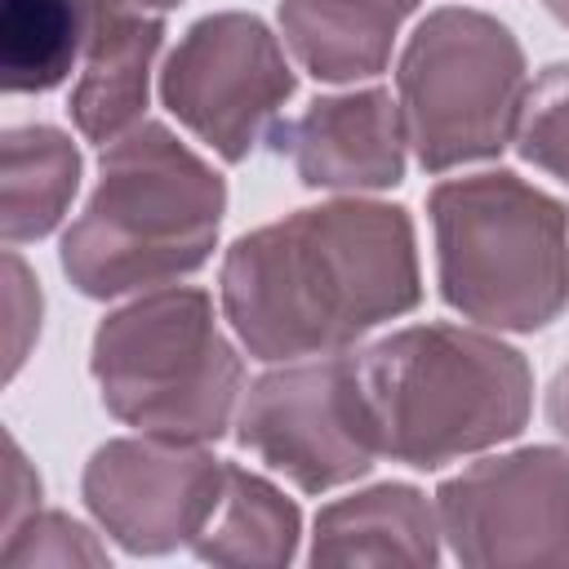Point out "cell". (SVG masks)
<instances>
[{
	"label": "cell",
	"mask_w": 569,
	"mask_h": 569,
	"mask_svg": "<svg viewBox=\"0 0 569 569\" xmlns=\"http://www.w3.org/2000/svg\"><path fill=\"white\" fill-rule=\"evenodd\" d=\"M164 107L222 160H244L293 93L276 36L253 13L200 18L160 71Z\"/></svg>",
	"instance_id": "ba28073f"
},
{
	"label": "cell",
	"mask_w": 569,
	"mask_h": 569,
	"mask_svg": "<svg viewBox=\"0 0 569 569\" xmlns=\"http://www.w3.org/2000/svg\"><path fill=\"white\" fill-rule=\"evenodd\" d=\"M107 551L93 533L62 511H31L13 529H4L0 569H40V565H102Z\"/></svg>",
	"instance_id": "e0dca14e"
},
{
	"label": "cell",
	"mask_w": 569,
	"mask_h": 569,
	"mask_svg": "<svg viewBox=\"0 0 569 569\" xmlns=\"http://www.w3.org/2000/svg\"><path fill=\"white\" fill-rule=\"evenodd\" d=\"M102 405L164 440H218L240 400V356L218 329L204 289L169 284L120 311L93 333L89 356Z\"/></svg>",
	"instance_id": "5b68a950"
},
{
	"label": "cell",
	"mask_w": 569,
	"mask_h": 569,
	"mask_svg": "<svg viewBox=\"0 0 569 569\" xmlns=\"http://www.w3.org/2000/svg\"><path fill=\"white\" fill-rule=\"evenodd\" d=\"M138 4H142V9H156V13H160V9H169V4H178V0H138Z\"/></svg>",
	"instance_id": "7402d4cb"
},
{
	"label": "cell",
	"mask_w": 569,
	"mask_h": 569,
	"mask_svg": "<svg viewBox=\"0 0 569 569\" xmlns=\"http://www.w3.org/2000/svg\"><path fill=\"white\" fill-rule=\"evenodd\" d=\"M302 520L293 498H284L271 480L227 462V489L204 525V533L191 542L200 560L213 565H284L293 560Z\"/></svg>",
	"instance_id": "9a60e30c"
},
{
	"label": "cell",
	"mask_w": 569,
	"mask_h": 569,
	"mask_svg": "<svg viewBox=\"0 0 569 569\" xmlns=\"http://www.w3.org/2000/svg\"><path fill=\"white\" fill-rule=\"evenodd\" d=\"M356 369L378 449L409 467H445L529 422L525 356L480 329L409 325L356 351Z\"/></svg>",
	"instance_id": "3957f363"
},
{
	"label": "cell",
	"mask_w": 569,
	"mask_h": 569,
	"mask_svg": "<svg viewBox=\"0 0 569 569\" xmlns=\"http://www.w3.org/2000/svg\"><path fill=\"white\" fill-rule=\"evenodd\" d=\"M40 333V289L27 262L9 249L4 253V373L13 378Z\"/></svg>",
	"instance_id": "ac0fdd59"
},
{
	"label": "cell",
	"mask_w": 569,
	"mask_h": 569,
	"mask_svg": "<svg viewBox=\"0 0 569 569\" xmlns=\"http://www.w3.org/2000/svg\"><path fill=\"white\" fill-rule=\"evenodd\" d=\"M240 445L302 493L338 489L373 467L378 431L356 356L325 351L262 373L240 409Z\"/></svg>",
	"instance_id": "52a82bcc"
},
{
	"label": "cell",
	"mask_w": 569,
	"mask_h": 569,
	"mask_svg": "<svg viewBox=\"0 0 569 569\" xmlns=\"http://www.w3.org/2000/svg\"><path fill=\"white\" fill-rule=\"evenodd\" d=\"M400 116L427 173L498 156L516 138L525 102V53L480 9H436L400 53Z\"/></svg>",
	"instance_id": "8992f818"
},
{
	"label": "cell",
	"mask_w": 569,
	"mask_h": 569,
	"mask_svg": "<svg viewBox=\"0 0 569 569\" xmlns=\"http://www.w3.org/2000/svg\"><path fill=\"white\" fill-rule=\"evenodd\" d=\"M80 182V151L62 129L22 124L4 133L0 160V227L9 244L49 236Z\"/></svg>",
	"instance_id": "5bb4252c"
},
{
	"label": "cell",
	"mask_w": 569,
	"mask_h": 569,
	"mask_svg": "<svg viewBox=\"0 0 569 569\" xmlns=\"http://www.w3.org/2000/svg\"><path fill=\"white\" fill-rule=\"evenodd\" d=\"M547 9H551V18H560L565 27H569V0H542Z\"/></svg>",
	"instance_id": "44dd1931"
},
{
	"label": "cell",
	"mask_w": 569,
	"mask_h": 569,
	"mask_svg": "<svg viewBox=\"0 0 569 569\" xmlns=\"http://www.w3.org/2000/svg\"><path fill=\"white\" fill-rule=\"evenodd\" d=\"M440 516L409 485H378L316 516L311 565H431Z\"/></svg>",
	"instance_id": "7c38bea8"
},
{
	"label": "cell",
	"mask_w": 569,
	"mask_h": 569,
	"mask_svg": "<svg viewBox=\"0 0 569 569\" xmlns=\"http://www.w3.org/2000/svg\"><path fill=\"white\" fill-rule=\"evenodd\" d=\"M418 298L413 222L378 200L298 209L240 236L222 262V311L258 360L342 351Z\"/></svg>",
	"instance_id": "6da1fadb"
},
{
	"label": "cell",
	"mask_w": 569,
	"mask_h": 569,
	"mask_svg": "<svg viewBox=\"0 0 569 569\" xmlns=\"http://www.w3.org/2000/svg\"><path fill=\"white\" fill-rule=\"evenodd\" d=\"M418 0H280V31L316 80H365L391 58V40Z\"/></svg>",
	"instance_id": "4fadbf2b"
},
{
	"label": "cell",
	"mask_w": 569,
	"mask_h": 569,
	"mask_svg": "<svg viewBox=\"0 0 569 569\" xmlns=\"http://www.w3.org/2000/svg\"><path fill=\"white\" fill-rule=\"evenodd\" d=\"M440 533L462 565H569V453L480 458L436 493Z\"/></svg>",
	"instance_id": "9c48e42d"
},
{
	"label": "cell",
	"mask_w": 569,
	"mask_h": 569,
	"mask_svg": "<svg viewBox=\"0 0 569 569\" xmlns=\"http://www.w3.org/2000/svg\"><path fill=\"white\" fill-rule=\"evenodd\" d=\"M440 293L493 329H542L569 302L565 204L516 173L449 178L427 200Z\"/></svg>",
	"instance_id": "277c9868"
},
{
	"label": "cell",
	"mask_w": 569,
	"mask_h": 569,
	"mask_svg": "<svg viewBox=\"0 0 569 569\" xmlns=\"http://www.w3.org/2000/svg\"><path fill=\"white\" fill-rule=\"evenodd\" d=\"M222 178L164 124L102 142L98 187L62 236V271L89 298L156 289L196 271L222 227Z\"/></svg>",
	"instance_id": "7a4b0ae2"
},
{
	"label": "cell",
	"mask_w": 569,
	"mask_h": 569,
	"mask_svg": "<svg viewBox=\"0 0 569 569\" xmlns=\"http://www.w3.org/2000/svg\"><path fill=\"white\" fill-rule=\"evenodd\" d=\"M271 147L293 160L307 187H391L405 173V116L387 89L316 98L302 116L276 120Z\"/></svg>",
	"instance_id": "8fae6325"
},
{
	"label": "cell",
	"mask_w": 569,
	"mask_h": 569,
	"mask_svg": "<svg viewBox=\"0 0 569 569\" xmlns=\"http://www.w3.org/2000/svg\"><path fill=\"white\" fill-rule=\"evenodd\" d=\"M547 418H551V427L560 436H569V360L560 365V373H556V382L547 391Z\"/></svg>",
	"instance_id": "ffe728a7"
},
{
	"label": "cell",
	"mask_w": 569,
	"mask_h": 569,
	"mask_svg": "<svg viewBox=\"0 0 569 569\" xmlns=\"http://www.w3.org/2000/svg\"><path fill=\"white\" fill-rule=\"evenodd\" d=\"M40 498V480L22 458V445L13 436H4V529H13L18 520H27L36 511Z\"/></svg>",
	"instance_id": "d6986e66"
},
{
	"label": "cell",
	"mask_w": 569,
	"mask_h": 569,
	"mask_svg": "<svg viewBox=\"0 0 569 569\" xmlns=\"http://www.w3.org/2000/svg\"><path fill=\"white\" fill-rule=\"evenodd\" d=\"M80 489L93 520L120 547L160 556L204 533L227 489V462L191 440H107L89 458Z\"/></svg>",
	"instance_id": "30bf717a"
},
{
	"label": "cell",
	"mask_w": 569,
	"mask_h": 569,
	"mask_svg": "<svg viewBox=\"0 0 569 569\" xmlns=\"http://www.w3.org/2000/svg\"><path fill=\"white\" fill-rule=\"evenodd\" d=\"M516 147L533 169L569 182V62L547 67L525 89Z\"/></svg>",
	"instance_id": "2e32d148"
}]
</instances>
